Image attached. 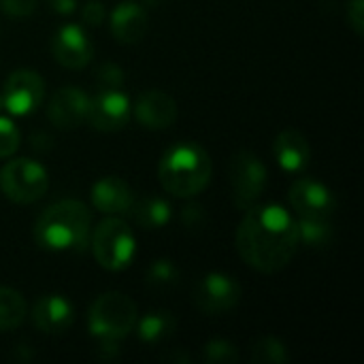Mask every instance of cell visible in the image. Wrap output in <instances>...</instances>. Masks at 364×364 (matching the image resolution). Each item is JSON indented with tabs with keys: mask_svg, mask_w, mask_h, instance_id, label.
Here are the masks:
<instances>
[{
	"mask_svg": "<svg viewBox=\"0 0 364 364\" xmlns=\"http://www.w3.org/2000/svg\"><path fill=\"white\" fill-rule=\"evenodd\" d=\"M296 220L277 205H254L237 230V252L254 271L273 275L286 269L299 250Z\"/></svg>",
	"mask_w": 364,
	"mask_h": 364,
	"instance_id": "obj_1",
	"label": "cell"
},
{
	"mask_svg": "<svg viewBox=\"0 0 364 364\" xmlns=\"http://www.w3.org/2000/svg\"><path fill=\"white\" fill-rule=\"evenodd\" d=\"M211 158L198 143H177L160 160L158 177L162 188L177 198L200 194L211 181Z\"/></svg>",
	"mask_w": 364,
	"mask_h": 364,
	"instance_id": "obj_2",
	"label": "cell"
},
{
	"mask_svg": "<svg viewBox=\"0 0 364 364\" xmlns=\"http://www.w3.org/2000/svg\"><path fill=\"white\" fill-rule=\"evenodd\" d=\"M92 213L81 200H60L43 211L34 226V239L43 250L66 252L83 247L90 237Z\"/></svg>",
	"mask_w": 364,
	"mask_h": 364,
	"instance_id": "obj_3",
	"label": "cell"
},
{
	"mask_svg": "<svg viewBox=\"0 0 364 364\" xmlns=\"http://www.w3.org/2000/svg\"><path fill=\"white\" fill-rule=\"evenodd\" d=\"M136 324V305L130 296L122 292H107L100 294L87 314V328L90 335L96 339H124L134 331Z\"/></svg>",
	"mask_w": 364,
	"mask_h": 364,
	"instance_id": "obj_4",
	"label": "cell"
},
{
	"mask_svg": "<svg viewBox=\"0 0 364 364\" xmlns=\"http://www.w3.org/2000/svg\"><path fill=\"white\" fill-rule=\"evenodd\" d=\"M136 241L128 224L119 218L102 220L92 235V254L107 271H122L134 258Z\"/></svg>",
	"mask_w": 364,
	"mask_h": 364,
	"instance_id": "obj_5",
	"label": "cell"
},
{
	"mask_svg": "<svg viewBox=\"0 0 364 364\" xmlns=\"http://www.w3.org/2000/svg\"><path fill=\"white\" fill-rule=\"evenodd\" d=\"M49 188V177L45 166L30 158H17L9 160L0 168V190L2 194L17 203V205H30L45 196Z\"/></svg>",
	"mask_w": 364,
	"mask_h": 364,
	"instance_id": "obj_6",
	"label": "cell"
},
{
	"mask_svg": "<svg viewBox=\"0 0 364 364\" xmlns=\"http://www.w3.org/2000/svg\"><path fill=\"white\" fill-rule=\"evenodd\" d=\"M228 181H230L235 207L241 211H247L260 200L267 188V166L260 162L256 154L241 149L230 158Z\"/></svg>",
	"mask_w": 364,
	"mask_h": 364,
	"instance_id": "obj_7",
	"label": "cell"
},
{
	"mask_svg": "<svg viewBox=\"0 0 364 364\" xmlns=\"http://www.w3.org/2000/svg\"><path fill=\"white\" fill-rule=\"evenodd\" d=\"M194 305L205 316H220L235 309L241 301V284L224 273H207L194 286Z\"/></svg>",
	"mask_w": 364,
	"mask_h": 364,
	"instance_id": "obj_8",
	"label": "cell"
},
{
	"mask_svg": "<svg viewBox=\"0 0 364 364\" xmlns=\"http://www.w3.org/2000/svg\"><path fill=\"white\" fill-rule=\"evenodd\" d=\"M130 100L119 90H100L94 98H90L87 122L92 128L100 132L122 130L130 119Z\"/></svg>",
	"mask_w": 364,
	"mask_h": 364,
	"instance_id": "obj_9",
	"label": "cell"
},
{
	"mask_svg": "<svg viewBox=\"0 0 364 364\" xmlns=\"http://www.w3.org/2000/svg\"><path fill=\"white\" fill-rule=\"evenodd\" d=\"M45 96V81L38 73L21 68L15 70L4 85V107L13 115H28L32 113Z\"/></svg>",
	"mask_w": 364,
	"mask_h": 364,
	"instance_id": "obj_10",
	"label": "cell"
},
{
	"mask_svg": "<svg viewBox=\"0 0 364 364\" xmlns=\"http://www.w3.org/2000/svg\"><path fill=\"white\" fill-rule=\"evenodd\" d=\"M290 205L299 218H331L335 213L333 192L314 179H299L290 186Z\"/></svg>",
	"mask_w": 364,
	"mask_h": 364,
	"instance_id": "obj_11",
	"label": "cell"
},
{
	"mask_svg": "<svg viewBox=\"0 0 364 364\" xmlns=\"http://www.w3.org/2000/svg\"><path fill=\"white\" fill-rule=\"evenodd\" d=\"M51 51L53 58L60 66L64 68H83L90 64L92 55H94V47L90 43V36L85 34V30L81 26L68 23L62 26L51 43Z\"/></svg>",
	"mask_w": 364,
	"mask_h": 364,
	"instance_id": "obj_12",
	"label": "cell"
},
{
	"mask_svg": "<svg viewBox=\"0 0 364 364\" xmlns=\"http://www.w3.org/2000/svg\"><path fill=\"white\" fill-rule=\"evenodd\" d=\"M90 96L81 87H62L53 94L47 117L60 130H73L87 119Z\"/></svg>",
	"mask_w": 364,
	"mask_h": 364,
	"instance_id": "obj_13",
	"label": "cell"
},
{
	"mask_svg": "<svg viewBox=\"0 0 364 364\" xmlns=\"http://www.w3.org/2000/svg\"><path fill=\"white\" fill-rule=\"evenodd\" d=\"M134 117L147 130H164L177 119V102L168 92L149 90L139 96L134 105Z\"/></svg>",
	"mask_w": 364,
	"mask_h": 364,
	"instance_id": "obj_14",
	"label": "cell"
},
{
	"mask_svg": "<svg viewBox=\"0 0 364 364\" xmlns=\"http://www.w3.org/2000/svg\"><path fill=\"white\" fill-rule=\"evenodd\" d=\"M75 320L73 305L58 294L41 296L32 307V322L45 335H62L70 328Z\"/></svg>",
	"mask_w": 364,
	"mask_h": 364,
	"instance_id": "obj_15",
	"label": "cell"
},
{
	"mask_svg": "<svg viewBox=\"0 0 364 364\" xmlns=\"http://www.w3.org/2000/svg\"><path fill=\"white\" fill-rule=\"evenodd\" d=\"M147 32V13L139 2H119L111 13V34L124 45H134L143 41Z\"/></svg>",
	"mask_w": 364,
	"mask_h": 364,
	"instance_id": "obj_16",
	"label": "cell"
},
{
	"mask_svg": "<svg viewBox=\"0 0 364 364\" xmlns=\"http://www.w3.org/2000/svg\"><path fill=\"white\" fill-rule=\"evenodd\" d=\"M132 200H134V194L130 186L122 177H115V175L98 179L92 188V205L100 213H107V215L126 213Z\"/></svg>",
	"mask_w": 364,
	"mask_h": 364,
	"instance_id": "obj_17",
	"label": "cell"
},
{
	"mask_svg": "<svg viewBox=\"0 0 364 364\" xmlns=\"http://www.w3.org/2000/svg\"><path fill=\"white\" fill-rule=\"evenodd\" d=\"M273 154L279 162V166L288 173H299L307 168L311 160V147L305 134L296 128H286L277 134Z\"/></svg>",
	"mask_w": 364,
	"mask_h": 364,
	"instance_id": "obj_18",
	"label": "cell"
},
{
	"mask_svg": "<svg viewBox=\"0 0 364 364\" xmlns=\"http://www.w3.org/2000/svg\"><path fill=\"white\" fill-rule=\"evenodd\" d=\"M128 211H130L134 224L143 230H158V228L166 226L171 220L168 203L158 196H145L141 200H132Z\"/></svg>",
	"mask_w": 364,
	"mask_h": 364,
	"instance_id": "obj_19",
	"label": "cell"
},
{
	"mask_svg": "<svg viewBox=\"0 0 364 364\" xmlns=\"http://www.w3.org/2000/svg\"><path fill=\"white\" fill-rule=\"evenodd\" d=\"M134 326L143 343L156 346L173 337V333L177 331V320L168 311H149L147 316H143V320H136Z\"/></svg>",
	"mask_w": 364,
	"mask_h": 364,
	"instance_id": "obj_20",
	"label": "cell"
},
{
	"mask_svg": "<svg viewBox=\"0 0 364 364\" xmlns=\"http://www.w3.org/2000/svg\"><path fill=\"white\" fill-rule=\"evenodd\" d=\"M28 316L23 296L13 288H0V333L15 331Z\"/></svg>",
	"mask_w": 364,
	"mask_h": 364,
	"instance_id": "obj_21",
	"label": "cell"
},
{
	"mask_svg": "<svg viewBox=\"0 0 364 364\" xmlns=\"http://www.w3.org/2000/svg\"><path fill=\"white\" fill-rule=\"evenodd\" d=\"M299 241L309 247H326L333 241V224L331 218H299Z\"/></svg>",
	"mask_w": 364,
	"mask_h": 364,
	"instance_id": "obj_22",
	"label": "cell"
},
{
	"mask_svg": "<svg viewBox=\"0 0 364 364\" xmlns=\"http://www.w3.org/2000/svg\"><path fill=\"white\" fill-rule=\"evenodd\" d=\"M252 363L254 364H286L288 363V348L277 337H262L252 348Z\"/></svg>",
	"mask_w": 364,
	"mask_h": 364,
	"instance_id": "obj_23",
	"label": "cell"
},
{
	"mask_svg": "<svg viewBox=\"0 0 364 364\" xmlns=\"http://www.w3.org/2000/svg\"><path fill=\"white\" fill-rule=\"evenodd\" d=\"M147 284L151 288H160V290L173 288V286L179 284V269L171 260H166V258L156 260L147 269Z\"/></svg>",
	"mask_w": 364,
	"mask_h": 364,
	"instance_id": "obj_24",
	"label": "cell"
},
{
	"mask_svg": "<svg viewBox=\"0 0 364 364\" xmlns=\"http://www.w3.org/2000/svg\"><path fill=\"white\" fill-rule=\"evenodd\" d=\"M203 358L211 364H235L239 360V352L230 341L213 339L203 348Z\"/></svg>",
	"mask_w": 364,
	"mask_h": 364,
	"instance_id": "obj_25",
	"label": "cell"
},
{
	"mask_svg": "<svg viewBox=\"0 0 364 364\" xmlns=\"http://www.w3.org/2000/svg\"><path fill=\"white\" fill-rule=\"evenodd\" d=\"M19 147V130L17 126L6 119L0 117V158H9L17 151Z\"/></svg>",
	"mask_w": 364,
	"mask_h": 364,
	"instance_id": "obj_26",
	"label": "cell"
},
{
	"mask_svg": "<svg viewBox=\"0 0 364 364\" xmlns=\"http://www.w3.org/2000/svg\"><path fill=\"white\" fill-rule=\"evenodd\" d=\"M96 83L100 90H119V85L124 83V73L117 64L105 62L96 70Z\"/></svg>",
	"mask_w": 364,
	"mask_h": 364,
	"instance_id": "obj_27",
	"label": "cell"
},
{
	"mask_svg": "<svg viewBox=\"0 0 364 364\" xmlns=\"http://www.w3.org/2000/svg\"><path fill=\"white\" fill-rule=\"evenodd\" d=\"M107 17V11H105V4L98 2V0H90L85 2V6L81 9V19L87 28H98Z\"/></svg>",
	"mask_w": 364,
	"mask_h": 364,
	"instance_id": "obj_28",
	"label": "cell"
},
{
	"mask_svg": "<svg viewBox=\"0 0 364 364\" xmlns=\"http://www.w3.org/2000/svg\"><path fill=\"white\" fill-rule=\"evenodd\" d=\"M0 9L11 17H28L36 9V0H0Z\"/></svg>",
	"mask_w": 364,
	"mask_h": 364,
	"instance_id": "obj_29",
	"label": "cell"
},
{
	"mask_svg": "<svg viewBox=\"0 0 364 364\" xmlns=\"http://www.w3.org/2000/svg\"><path fill=\"white\" fill-rule=\"evenodd\" d=\"M348 26L358 34H364V0H350L348 4Z\"/></svg>",
	"mask_w": 364,
	"mask_h": 364,
	"instance_id": "obj_30",
	"label": "cell"
},
{
	"mask_svg": "<svg viewBox=\"0 0 364 364\" xmlns=\"http://www.w3.org/2000/svg\"><path fill=\"white\" fill-rule=\"evenodd\" d=\"M181 224L188 230L203 228V224H205V211H203V207L200 205H188V207H183V211H181Z\"/></svg>",
	"mask_w": 364,
	"mask_h": 364,
	"instance_id": "obj_31",
	"label": "cell"
},
{
	"mask_svg": "<svg viewBox=\"0 0 364 364\" xmlns=\"http://www.w3.org/2000/svg\"><path fill=\"white\" fill-rule=\"evenodd\" d=\"M96 356L100 360H113L117 356V343L111 339H100V343L96 348Z\"/></svg>",
	"mask_w": 364,
	"mask_h": 364,
	"instance_id": "obj_32",
	"label": "cell"
},
{
	"mask_svg": "<svg viewBox=\"0 0 364 364\" xmlns=\"http://www.w3.org/2000/svg\"><path fill=\"white\" fill-rule=\"evenodd\" d=\"M47 4L51 6L53 13H60V15H68L77 9V0H47Z\"/></svg>",
	"mask_w": 364,
	"mask_h": 364,
	"instance_id": "obj_33",
	"label": "cell"
},
{
	"mask_svg": "<svg viewBox=\"0 0 364 364\" xmlns=\"http://www.w3.org/2000/svg\"><path fill=\"white\" fill-rule=\"evenodd\" d=\"M4 109V98H2V94H0V111Z\"/></svg>",
	"mask_w": 364,
	"mask_h": 364,
	"instance_id": "obj_34",
	"label": "cell"
}]
</instances>
